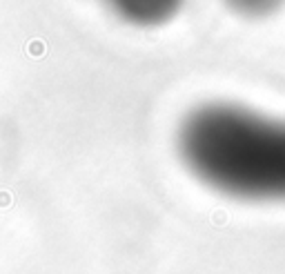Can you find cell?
Wrapping results in <instances>:
<instances>
[{"mask_svg":"<svg viewBox=\"0 0 285 274\" xmlns=\"http://www.w3.org/2000/svg\"><path fill=\"white\" fill-rule=\"evenodd\" d=\"M185 169L210 190L252 203H285V118L210 100L178 123Z\"/></svg>","mask_w":285,"mask_h":274,"instance_id":"1","label":"cell"},{"mask_svg":"<svg viewBox=\"0 0 285 274\" xmlns=\"http://www.w3.org/2000/svg\"><path fill=\"white\" fill-rule=\"evenodd\" d=\"M190 0H101L107 14L134 29H159L183 14Z\"/></svg>","mask_w":285,"mask_h":274,"instance_id":"2","label":"cell"},{"mask_svg":"<svg viewBox=\"0 0 285 274\" xmlns=\"http://www.w3.org/2000/svg\"><path fill=\"white\" fill-rule=\"evenodd\" d=\"M232 16L243 20H267L285 9V0H218Z\"/></svg>","mask_w":285,"mask_h":274,"instance_id":"3","label":"cell"}]
</instances>
